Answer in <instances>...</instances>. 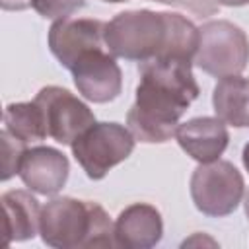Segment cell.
I'll list each match as a JSON object with an SVG mask.
<instances>
[{"mask_svg":"<svg viewBox=\"0 0 249 249\" xmlns=\"http://www.w3.org/2000/svg\"><path fill=\"white\" fill-rule=\"evenodd\" d=\"M191 60L150 58L140 62L136 99L126 113L128 130L140 142H167L175 136L179 119L198 97Z\"/></svg>","mask_w":249,"mask_h":249,"instance_id":"6da1fadb","label":"cell"},{"mask_svg":"<svg viewBox=\"0 0 249 249\" xmlns=\"http://www.w3.org/2000/svg\"><path fill=\"white\" fill-rule=\"evenodd\" d=\"M105 45L113 56L126 60L183 58L193 62L198 27L181 14L126 10L105 23Z\"/></svg>","mask_w":249,"mask_h":249,"instance_id":"7a4b0ae2","label":"cell"},{"mask_svg":"<svg viewBox=\"0 0 249 249\" xmlns=\"http://www.w3.org/2000/svg\"><path fill=\"white\" fill-rule=\"evenodd\" d=\"M39 233L43 243L56 249L115 247V224L91 200L56 196L41 206Z\"/></svg>","mask_w":249,"mask_h":249,"instance_id":"3957f363","label":"cell"},{"mask_svg":"<svg viewBox=\"0 0 249 249\" xmlns=\"http://www.w3.org/2000/svg\"><path fill=\"white\" fill-rule=\"evenodd\" d=\"M249 62V37L226 19H212L198 27L195 64L210 76H237Z\"/></svg>","mask_w":249,"mask_h":249,"instance_id":"277c9868","label":"cell"},{"mask_svg":"<svg viewBox=\"0 0 249 249\" xmlns=\"http://www.w3.org/2000/svg\"><path fill=\"white\" fill-rule=\"evenodd\" d=\"M72 156L93 181L124 161L134 150V134L119 123H93L72 144Z\"/></svg>","mask_w":249,"mask_h":249,"instance_id":"5b68a950","label":"cell"},{"mask_svg":"<svg viewBox=\"0 0 249 249\" xmlns=\"http://www.w3.org/2000/svg\"><path fill=\"white\" fill-rule=\"evenodd\" d=\"M245 193L237 167L226 160L200 163L191 175V196L195 206L212 218L231 214Z\"/></svg>","mask_w":249,"mask_h":249,"instance_id":"8992f818","label":"cell"},{"mask_svg":"<svg viewBox=\"0 0 249 249\" xmlns=\"http://www.w3.org/2000/svg\"><path fill=\"white\" fill-rule=\"evenodd\" d=\"M33 101L43 111L49 136L58 144L70 146L86 128L95 123L93 111L72 91L60 86L41 88Z\"/></svg>","mask_w":249,"mask_h":249,"instance_id":"52a82bcc","label":"cell"},{"mask_svg":"<svg viewBox=\"0 0 249 249\" xmlns=\"http://www.w3.org/2000/svg\"><path fill=\"white\" fill-rule=\"evenodd\" d=\"M105 21L93 18H60L49 29V49L68 70L76 60L95 49H105Z\"/></svg>","mask_w":249,"mask_h":249,"instance_id":"ba28073f","label":"cell"},{"mask_svg":"<svg viewBox=\"0 0 249 249\" xmlns=\"http://www.w3.org/2000/svg\"><path fill=\"white\" fill-rule=\"evenodd\" d=\"M70 72L74 86L88 101L107 103L119 97L123 89L121 68L107 47L82 54Z\"/></svg>","mask_w":249,"mask_h":249,"instance_id":"9c48e42d","label":"cell"},{"mask_svg":"<svg viewBox=\"0 0 249 249\" xmlns=\"http://www.w3.org/2000/svg\"><path fill=\"white\" fill-rule=\"evenodd\" d=\"M68 171L70 163L62 152L51 146H35L25 150L18 175L33 193L53 196L66 185Z\"/></svg>","mask_w":249,"mask_h":249,"instance_id":"30bf717a","label":"cell"},{"mask_svg":"<svg viewBox=\"0 0 249 249\" xmlns=\"http://www.w3.org/2000/svg\"><path fill=\"white\" fill-rule=\"evenodd\" d=\"M163 235V220L156 206L134 202L121 210L115 220V247L150 249Z\"/></svg>","mask_w":249,"mask_h":249,"instance_id":"8fae6325","label":"cell"},{"mask_svg":"<svg viewBox=\"0 0 249 249\" xmlns=\"http://www.w3.org/2000/svg\"><path fill=\"white\" fill-rule=\"evenodd\" d=\"M175 138L187 152V156H191L198 163L220 160L230 142L226 123L218 117H196L181 123L175 130Z\"/></svg>","mask_w":249,"mask_h":249,"instance_id":"7c38bea8","label":"cell"},{"mask_svg":"<svg viewBox=\"0 0 249 249\" xmlns=\"http://www.w3.org/2000/svg\"><path fill=\"white\" fill-rule=\"evenodd\" d=\"M4 208V243L25 241L39 233L41 206L39 200L27 191H6L2 195Z\"/></svg>","mask_w":249,"mask_h":249,"instance_id":"4fadbf2b","label":"cell"},{"mask_svg":"<svg viewBox=\"0 0 249 249\" xmlns=\"http://www.w3.org/2000/svg\"><path fill=\"white\" fill-rule=\"evenodd\" d=\"M212 105L216 117L235 128L249 126V78L226 76L214 86Z\"/></svg>","mask_w":249,"mask_h":249,"instance_id":"5bb4252c","label":"cell"},{"mask_svg":"<svg viewBox=\"0 0 249 249\" xmlns=\"http://www.w3.org/2000/svg\"><path fill=\"white\" fill-rule=\"evenodd\" d=\"M4 128L25 144L39 142L49 136L43 111L35 101L10 103L4 109Z\"/></svg>","mask_w":249,"mask_h":249,"instance_id":"9a60e30c","label":"cell"},{"mask_svg":"<svg viewBox=\"0 0 249 249\" xmlns=\"http://www.w3.org/2000/svg\"><path fill=\"white\" fill-rule=\"evenodd\" d=\"M0 142H2V181H8L19 171V163L27 148L23 140L16 138L6 128L0 132Z\"/></svg>","mask_w":249,"mask_h":249,"instance_id":"2e32d148","label":"cell"},{"mask_svg":"<svg viewBox=\"0 0 249 249\" xmlns=\"http://www.w3.org/2000/svg\"><path fill=\"white\" fill-rule=\"evenodd\" d=\"M84 4L86 0H31V8L47 19L68 18L76 10L84 8Z\"/></svg>","mask_w":249,"mask_h":249,"instance_id":"e0dca14e","label":"cell"},{"mask_svg":"<svg viewBox=\"0 0 249 249\" xmlns=\"http://www.w3.org/2000/svg\"><path fill=\"white\" fill-rule=\"evenodd\" d=\"M4 10H25L31 8V0H2Z\"/></svg>","mask_w":249,"mask_h":249,"instance_id":"ac0fdd59","label":"cell"},{"mask_svg":"<svg viewBox=\"0 0 249 249\" xmlns=\"http://www.w3.org/2000/svg\"><path fill=\"white\" fill-rule=\"evenodd\" d=\"M218 6H245V4H249V0H214Z\"/></svg>","mask_w":249,"mask_h":249,"instance_id":"d6986e66","label":"cell"},{"mask_svg":"<svg viewBox=\"0 0 249 249\" xmlns=\"http://www.w3.org/2000/svg\"><path fill=\"white\" fill-rule=\"evenodd\" d=\"M241 158H243V165H245V169L249 171V142L243 146V154H241Z\"/></svg>","mask_w":249,"mask_h":249,"instance_id":"ffe728a7","label":"cell"},{"mask_svg":"<svg viewBox=\"0 0 249 249\" xmlns=\"http://www.w3.org/2000/svg\"><path fill=\"white\" fill-rule=\"evenodd\" d=\"M245 214H247V218H249V191H247V195H245Z\"/></svg>","mask_w":249,"mask_h":249,"instance_id":"44dd1931","label":"cell"},{"mask_svg":"<svg viewBox=\"0 0 249 249\" xmlns=\"http://www.w3.org/2000/svg\"><path fill=\"white\" fill-rule=\"evenodd\" d=\"M103 2H113V4H117V2H126V0H103Z\"/></svg>","mask_w":249,"mask_h":249,"instance_id":"7402d4cb","label":"cell"}]
</instances>
